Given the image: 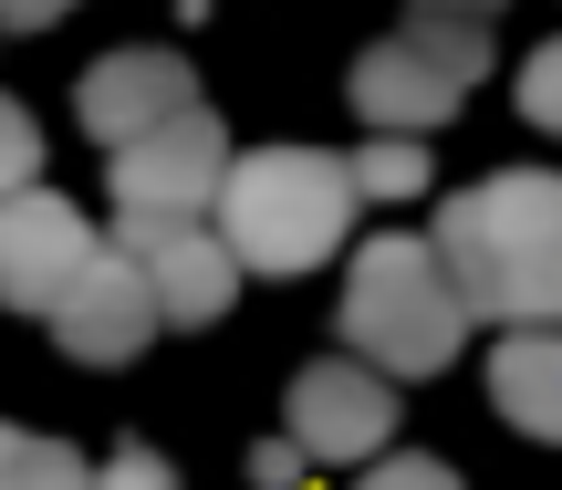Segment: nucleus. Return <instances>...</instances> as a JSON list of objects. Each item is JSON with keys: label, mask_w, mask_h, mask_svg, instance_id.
<instances>
[{"label": "nucleus", "mask_w": 562, "mask_h": 490, "mask_svg": "<svg viewBox=\"0 0 562 490\" xmlns=\"http://www.w3.org/2000/svg\"><path fill=\"white\" fill-rule=\"evenodd\" d=\"M209 230L229 241L240 271L292 282V271H323L355 241V178H344L334 146H250L209 188Z\"/></svg>", "instance_id": "f257e3e1"}, {"label": "nucleus", "mask_w": 562, "mask_h": 490, "mask_svg": "<svg viewBox=\"0 0 562 490\" xmlns=\"http://www.w3.org/2000/svg\"><path fill=\"white\" fill-rule=\"evenodd\" d=\"M334 334H344V355H364V366L385 376V387H427V376L459 366L469 303L448 292V271H438V250H427V241L385 230V241H364L355 271H344Z\"/></svg>", "instance_id": "f03ea898"}, {"label": "nucleus", "mask_w": 562, "mask_h": 490, "mask_svg": "<svg viewBox=\"0 0 562 490\" xmlns=\"http://www.w3.org/2000/svg\"><path fill=\"white\" fill-rule=\"evenodd\" d=\"M220 167H229V136L209 104H178V115L136 125L115 146V220H209Z\"/></svg>", "instance_id": "7ed1b4c3"}, {"label": "nucleus", "mask_w": 562, "mask_h": 490, "mask_svg": "<svg viewBox=\"0 0 562 490\" xmlns=\"http://www.w3.org/2000/svg\"><path fill=\"white\" fill-rule=\"evenodd\" d=\"M385 428H396V387H385L364 355H313V366L292 376V397H281V438H302L313 470H334V459H375Z\"/></svg>", "instance_id": "20e7f679"}, {"label": "nucleus", "mask_w": 562, "mask_h": 490, "mask_svg": "<svg viewBox=\"0 0 562 490\" xmlns=\"http://www.w3.org/2000/svg\"><path fill=\"white\" fill-rule=\"evenodd\" d=\"M42 324H53V345L74 355V366H136V355L157 345V292H146L136 250L94 241V261L74 271V292H63Z\"/></svg>", "instance_id": "39448f33"}, {"label": "nucleus", "mask_w": 562, "mask_h": 490, "mask_svg": "<svg viewBox=\"0 0 562 490\" xmlns=\"http://www.w3.org/2000/svg\"><path fill=\"white\" fill-rule=\"evenodd\" d=\"M83 261H94V220H83L74 199H53L42 178H21L11 199H0V303L11 313H53Z\"/></svg>", "instance_id": "423d86ee"}, {"label": "nucleus", "mask_w": 562, "mask_h": 490, "mask_svg": "<svg viewBox=\"0 0 562 490\" xmlns=\"http://www.w3.org/2000/svg\"><path fill=\"white\" fill-rule=\"evenodd\" d=\"M115 250H136L146 292H157V324H220L240 303V261L209 220H115Z\"/></svg>", "instance_id": "0eeeda50"}, {"label": "nucleus", "mask_w": 562, "mask_h": 490, "mask_svg": "<svg viewBox=\"0 0 562 490\" xmlns=\"http://www.w3.org/2000/svg\"><path fill=\"white\" fill-rule=\"evenodd\" d=\"M427 250H562V178L552 167H501V178L438 199L427 220Z\"/></svg>", "instance_id": "6e6552de"}, {"label": "nucleus", "mask_w": 562, "mask_h": 490, "mask_svg": "<svg viewBox=\"0 0 562 490\" xmlns=\"http://www.w3.org/2000/svg\"><path fill=\"white\" fill-rule=\"evenodd\" d=\"M178 104H199V74H188V53H167V42H125V53H104L94 74L74 83V115L94 146H125L136 125L178 115Z\"/></svg>", "instance_id": "1a4fd4ad"}, {"label": "nucleus", "mask_w": 562, "mask_h": 490, "mask_svg": "<svg viewBox=\"0 0 562 490\" xmlns=\"http://www.w3.org/2000/svg\"><path fill=\"white\" fill-rule=\"evenodd\" d=\"M459 94H469V83H448V74H438V63H427L406 32L364 42V53H355V74H344V104H355L375 136H438V125L459 115Z\"/></svg>", "instance_id": "9d476101"}, {"label": "nucleus", "mask_w": 562, "mask_h": 490, "mask_svg": "<svg viewBox=\"0 0 562 490\" xmlns=\"http://www.w3.org/2000/svg\"><path fill=\"white\" fill-rule=\"evenodd\" d=\"M490 408L521 438L562 449V324H501V345H490Z\"/></svg>", "instance_id": "9b49d317"}, {"label": "nucleus", "mask_w": 562, "mask_h": 490, "mask_svg": "<svg viewBox=\"0 0 562 490\" xmlns=\"http://www.w3.org/2000/svg\"><path fill=\"white\" fill-rule=\"evenodd\" d=\"M406 42H417L448 83H480L490 74V21L480 11H406Z\"/></svg>", "instance_id": "f8f14e48"}, {"label": "nucleus", "mask_w": 562, "mask_h": 490, "mask_svg": "<svg viewBox=\"0 0 562 490\" xmlns=\"http://www.w3.org/2000/svg\"><path fill=\"white\" fill-rule=\"evenodd\" d=\"M0 490H94V470H83V449L42 428H0Z\"/></svg>", "instance_id": "ddd939ff"}, {"label": "nucleus", "mask_w": 562, "mask_h": 490, "mask_svg": "<svg viewBox=\"0 0 562 490\" xmlns=\"http://www.w3.org/2000/svg\"><path fill=\"white\" fill-rule=\"evenodd\" d=\"M355 199H417L427 188V136H375L364 157H344Z\"/></svg>", "instance_id": "4468645a"}, {"label": "nucleus", "mask_w": 562, "mask_h": 490, "mask_svg": "<svg viewBox=\"0 0 562 490\" xmlns=\"http://www.w3.org/2000/svg\"><path fill=\"white\" fill-rule=\"evenodd\" d=\"M355 490H469V480L448 470V459H427V449H375Z\"/></svg>", "instance_id": "2eb2a0df"}, {"label": "nucleus", "mask_w": 562, "mask_h": 490, "mask_svg": "<svg viewBox=\"0 0 562 490\" xmlns=\"http://www.w3.org/2000/svg\"><path fill=\"white\" fill-rule=\"evenodd\" d=\"M21 178H42V125H32V104L0 94V199H11Z\"/></svg>", "instance_id": "dca6fc26"}, {"label": "nucleus", "mask_w": 562, "mask_h": 490, "mask_svg": "<svg viewBox=\"0 0 562 490\" xmlns=\"http://www.w3.org/2000/svg\"><path fill=\"white\" fill-rule=\"evenodd\" d=\"M521 115L542 125V136H562V32H552L531 63H521Z\"/></svg>", "instance_id": "f3484780"}, {"label": "nucleus", "mask_w": 562, "mask_h": 490, "mask_svg": "<svg viewBox=\"0 0 562 490\" xmlns=\"http://www.w3.org/2000/svg\"><path fill=\"white\" fill-rule=\"evenodd\" d=\"M94 490H178V480H167V459L146 449V438H125V449L94 470Z\"/></svg>", "instance_id": "a211bd4d"}, {"label": "nucleus", "mask_w": 562, "mask_h": 490, "mask_svg": "<svg viewBox=\"0 0 562 490\" xmlns=\"http://www.w3.org/2000/svg\"><path fill=\"white\" fill-rule=\"evenodd\" d=\"M302 470H313L302 438H261V449H250V480H261V490H302Z\"/></svg>", "instance_id": "6ab92c4d"}, {"label": "nucleus", "mask_w": 562, "mask_h": 490, "mask_svg": "<svg viewBox=\"0 0 562 490\" xmlns=\"http://www.w3.org/2000/svg\"><path fill=\"white\" fill-rule=\"evenodd\" d=\"M406 11H501V0H406Z\"/></svg>", "instance_id": "aec40b11"}]
</instances>
